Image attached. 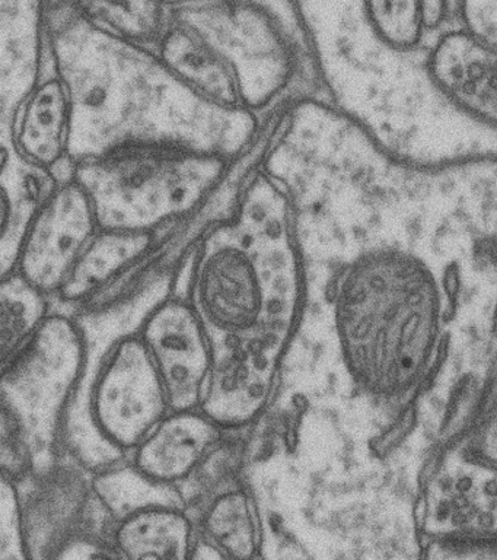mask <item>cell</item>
I'll use <instances>...</instances> for the list:
<instances>
[{
	"instance_id": "cell-1",
	"label": "cell",
	"mask_w": 497,
	"mask_h": 560,
	"mask_svg": "<svg viewBox=\"0 0 497 560\" xmlns=\"http://www.w3.org/2000/svg\"><path fill=\"white\" fill-rule=\"evenodd\" d=\"M182 296L212 350L200 410L222 429L246 427L268 406L303 308V266L286 200L272 190V199L248 200L237 223L208 231L196 244Z\"/></svg>"
},
{
	"instance_id": "cell-2",
	"label": "cell",
	"mask_w": 497,
	"mask_h": 560,
	"mask_svg": "<svg viewBox=\"0 0 497 560\" xmlns=\"http://www.w3.org/2000/svg\"><path fill=\"white\" fill-rule=\"evenodd\" d=\"M287 0H221L167 13L152 46L161 69L209 107L251 114L289 85L300 51Z\"/></svg>"
},
{
	"instance_id": "cell-3",
	"label": "cell",
	"mask_w": 497,
	"mask_h": 560,
	"mask_svg": "<svg viewBox=\"0 0 497 560\" xmlns=\"http://www.w3.org/2000/svg\"><path fill=\"white\" fill-rule=\"evenodd\" d=\"M335 314L360 387L392 398L421 383L440 327L439 284L425 260L391 247L359 254L340 276Z\"/></svg>"
},
{
	"instance_id": "cell-4",
	"label": "cell",
	"mask_w": 497,
	"mask_h": 560,
	"mask_svg": "<svg viewBox=\"0 0 497 560\" xmlns=\"http://www.w3.org/2000/svg\"><path fill=\"white\" fill-rule=\"evenodd\" d=\"M228 152L171 140H126L75 162L71 175L98 225L167 232L186 226L228 173Z\"/></svg>"
},
{
	"instance_id": "cell-5",
	"label": "cell",
	"mask_w": 497,
	"mask_h": 560,
	"mask_svg": "<svg viewBox=\"0 0 497 560\" xmlns=\"http://www.w3.org/2000/svg\"><path fill=\"white\" fill-rule=\"evenodd\" d=\"M86 339L88 359L69 407L62 450L97 471L126 458L168 405L137 331Z\"/></svg>"
},
{
	"instance_id": "cell-6",
	"label": "cell",
	"mask_w": 497,
	"mask_h": 560,
	"mask_svg": "<svg viewBox=\"0 0 497 560\" xmlns=\"http://www.w3.org/2000/svg\"><path fill=\"white\" fill-rule=\"evenodd\" d=\"M88 339L75 315L51 306L32 337L0 371V401L28 458L43 471L63 454L69 407L84 376Z\"/></svg>"
},
{
	"instance_id": "cell-7",
	"label": "cell",
	"mask_w": 497,
	"mask_h": 560,
	"mask_svg": "<svg viewBox=\"0 0 497 560\" xmlns=\"http://www.w3.org/2000/svg\"><path fill=\"white\" fill-rule=\"evenodd\" d=\"M28 559H115L113 521L95 497L93 471L62 454L19 479Z\"/></svg>"
},
{
	"instance_id": "cell-8",
	"label": "cell",
	"mask_w": 497,
	"mask_h": 560,
	"mask_svg": "<svg viewBox=\"0 0 497 560\" xmlns=\"http://www.w3.org/2000/svg\"><path fill=\"white\" fill-rule=\"evenodd\" d=\"M98 226L88 196L71 173L51 178L21 223L11 269L54 301Z\"/></svg>"
},
{
	"instance_id": "cell-9",
	"label": "cell",
	"mask_w": 497,
	"mask_h": 560,
	"mask_svg": "<svg viewBox=\"0 0 497 560\" xmlns=\"http://www.w3.org/2000/svg\"><path fill=\"white\" fill-rule=\"evenodd\" d=\"M422 528L430 541L451 549H474L495 541L493 453L465 441L440 459L423 497Z\"/></svg>"
},
{
	"instance_id": "cell-10",
	"label": "cell",
	"mask_w": 497,
	"mask_h": 560,
	"mask_svg": "<svg viewBox=\"0 0 497 560\" xmlns=\"http://www.w3.org/2000/svg\"><path fill=\"white\" fill-rule=\"evenodd\" d=\"M137 335L158 376L168 410L200 409L212 371L211 345L189 301L169 293Z\"/></svg>"
},
{
	"instance_id": "cell-11",
	"label": "cell",
	"mask_w": 497,
	"mask_h": 560,
	"mask_svg": "<svg viewBox=\"0 0 497 560\" xmlns=\"http://www.w3.org/2000/svg\"><path fill=\"white\" fill-rule=\"evenodd\" d=\"M426 70L436 92L453 108L495 130V42L465 26H449L426 52Z\"/></svg>"
},
{
	"instance_id": "cell-12",
	"label": "cell",
	"mask_w": 497,
	"mask_h": 560,
	"mask_svg": "<svg viewBox=\"0 0 497 560\" xmlns=\"http://www.w3.org/2000/svg\"><path fill=\"white\" fill-rule=\"evenodd\" d=\"M72 125V88L56 65L46 66L16 109L12 147L29 168L58 177L71 151Z\"/></svg>"
},
{
	"instance_id": "cell-13",
	"label": "cell",
	"mask_w": 497,
	"mask_h": 560,
	"mask_svg": "<svg viewBox=\"0 0 497 560\" xmlns=\"http://www.w3.org/2000/svg\"><path fill=\"white\" fill-rule=\"evenodd\" d=\"M222 432L203 410H168L126 458L147 479L178 489L216 451Z\"/></svg>"
},
{
	"instance_id": "cell-14",
	"label": "cell",
	"mask_w": 497,
	"mask_h": 560,
	"mask_svg": "<svg viewBox=\"0 0 497 560\" xmlns=\"http://www.w3.org/2000/svg\"><path fill=\"white\" fill-rule=\"evenodd\" d=\"M165 18L154 0H40L38 43L46 46L80 20L108 42L151 50Z\"/></svg>"
},
{
	"instance_id": "cell-15",
	"label": "cell",
	"mask_w": 497,
	"mask_h": 560,
	"mask_svg": "<svg viewBox=\"0 0 497 560\" xmlns=\"http://www.w3.org/2000/svg\"><path fill=\"white\" fill-rule=\"evenodd\" d=\"M167 232L110 230L98 226L73 265L67 282L51 301V305L68 313H75Z\"/></svg>"
},
{
	"instance_id": "cell-16",
	"label": "cell",
	"mask_w": 497,
	"mask_h": 560,
	"mask_svg": "<svg viewBox=\"0 0 497 560\" xmlns=\"http://www.w3.org/2000/svg\"><path fill=\"white\" fill-rule=\"evenodd\" d=\"M196 524L182 503H155L121 516L111 527L117 559H190Z\"/></svg>"
},
{
	"instance_id": "cell-17",
	"label": "cell",
	"mask_w": 497,
	"mask_h": 560,
	"mask_svg": "<svg viewBox=\"0 0 497 560\" xmlns=\"http://www.w3.org/2000/svg\"><path fill=\"white\" fill-rule=\"evenodd\" d=\"M196 524L194 546L221 558H255L261 547V528L255 502L241 489L217 492L189 511Z\"/></svg>"
},
{
	"instance_id": "cell-18",
	"label": "cell",
	"mask_w": 497,
	"mask_h": 560,
	"mask_svg": "<svg viewBox=\"0 0 497 560\" xmlns=\"http://www.w3.org/2000/svg\"><path fill=\"white\" fill-rule=\"evenodd\" d=\"M360 3L370 33L395 52L416 51L430 37L435 42L443 33L453 9L457 11V0H360Z\"/></svg>"
},
{
	"instance_id": "cell-19",
	"label": "cell",
	"mask_w": 497,
	"mask_h": 560,
	"mask_svg": "<svg viewBox=\"0 0 497 560\" xmlns=\"http://www.w3.org/2000/svg\"><path fill=\"white\" fill-rule=\"evenodd\" d=\"M51 306L49 298L14 270L0 273V371L40 326Z\"/></svg>"
},
{
	"instance_id": "cell-20",
	"label": "cell",
	"mask_w": 497,
	"mask_h": 560,
	"mask_svg": "<svg viewBox=\"0 0 497 560\" xmlns=\"http://www.w3.org/2000/svg\"><path fill=\"white\" fill-rule=\"evenodd\" d=\"M93 486L95 497L113 523L155 503L174 502L185 505L178 489L147 479L128 458L93 471Z\"/></svg>"
},
{
	"instance_id": "cell-21",
	"label": "cell",
	"mask_w": 497,
	"mask_h": 560,
	"mask_svg": "<svg viewBox=\"0 0 497 560\" xmlns=\"http://www.w3.org/2000/svg\"><path fill=\"white\" fill-rule=\"evenodd\" d=\"M0 559H28L19 477L0 472Z\"/></svg>"
},
{
	"instance_id": "cell-22",
	"label": "cell",
	"mask_w": 497,
	"mask_h": 560,
	"mask_svg": "<svg viewBox=\"0 0 497 560\" xmlns=\"http://www.w3.org/2000/svg\"><path fill=\"white\" fill-rule=\"evenodd\" d=\"M28 470V458L19 429L0 401V472L21 479Z\"/></svg>"
},
{
	"instance_id": "cell-23",
	"label": "cell",
	"mask_w": 497,
	"mask_h": 560,
	"mask_svg": "<svg viewBox=\"0 0 497 560\" xmlns=\"http://www.w3.org/2000/svg\"><path fill=\"white\" fill-rule=\"evenodd\" d=\"M460 25L496 43V0H458Z\"/></svg>"
},
{
	"instance_id": "cell-24",
	"label": "cell",
	"mask_w": 497,
	"mask_h": 560,
	"mask_svg": "<svg viewBox=\"0 0 497 560\" xmlns=\"http://www.w3.org/2000/svg\"><path fill=\"white\" fill-rule=\"evenodd\" d=\"M20 230L21 226H16L14 199H12L10 188L0 179V254L8 252L14 258V249ZM7 270L11 269L0 258V273Z\"/></svg>"
},
{
	"instance_id": "cell-25",
	"label": "cell",
	"mask_w": 497,
	"mask_h": 560,
	"mask_svg": "<svg viewBox=\"0 0 497 560\" xmlns=\"http://www.w3.org/2000/svg\"><path fill=\"white\" fill-rule=\"evenodd\" d=\"M164 12L176 11V9L191 7V4L221 2V0H154Z\"/></svg>"
}]
</instances>
